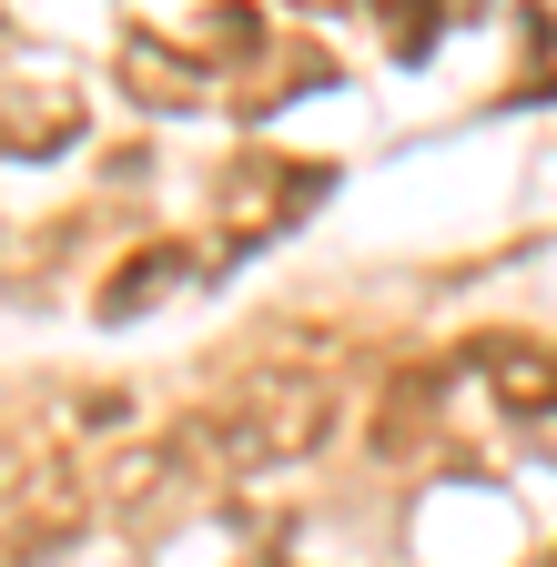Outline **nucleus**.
I'll return each mask as SVG.
<instances>
[{
	"mask_svg": "<svg viewBox=\"0 0 557 567\" xmlns=\"http://www.w3.org/2000/svg\"><path fill=\"white\" fill-rule=\"evenodd\" d=\"M334 436V395L324 385H264V395H234L193 425V456H214L224 476H254V466H295Z\"/></svg>",
	"mask_w": 557,
	"mask_h": 567,
	"instance_id": "nucleus-1",
	"label": "nucleus"
},
{
	"mask_svg": "<svg viewBox=\"0 0 557 567\" xmlns=\"http://www.w3.org/2000/svg\"><path fill=\"white\" fill-rule=\"evenodd\" d=\"M183 274H193V254H183V244H143V254H132V264H122V274L102 284V324H122V315H143L153 295H173Z\"/></svg>",
	"mask_w": 557,
	"mask_h": 567,
	"instance_id": "nucleus-2",
	"label": "nucleus"
}]
</instances>
